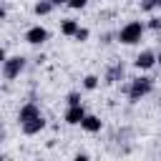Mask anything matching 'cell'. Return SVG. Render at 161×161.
<instances>
[{
    "label": "cell",
    "mask_w": 161,
    "mask_h": 161,
    "mask_svg": "<svg viewBox=\"0 0 161 161\" xmlns=\"http://www.w3.org/2000/svg\"><path fill=\"white\" fill-rule=\"evenodd\" d=\"M143 33H146V25H143L141 20H128V23L118 30V43H123V45H136V43H141Z\"/></svg>",
    "instance_id": "cell-1"
},
{
    "label": "cell",
    "mask_w": 161,
    "mask_h": 161,
    "mask_svg": "<svg viewBox=\"0 0 161 161\" xmlns=\"http://www.w3.org/2000/svg\"><path fill=\"white\" fill-rule=\"evenodd\" d=\"M151 91H153V80H151L148 75H138V78H133V80L128 83V88H126V93H128V101H131V103L143 101Z\"/></svg>",
    "instance_id": "cell-2"
},
{
    "label": "cell",
    "mask_w": 161,
    "mask_h": 161,
    "mask_svg": "<svg viewBox=\"0 0 161 161\" xmlns=\"http://www.w3.org/2000/svg\"><path fill=\"white\" fill-rule=\"evenodd\" d=\"M28 65V58L25 55H5L3 58V78L5 80H15Z\"/></svg>",
    "instance_id": "cell-3"
},
{
    "label": "cell",
    "mask_w": 161,
    "mask_h": 161,
    "mask_svg": "<svg viewBox=\"0 0 161 161\" xmlns=\"http://www.w3.org/2000/svg\"><path fill=\"white\" fill-rule=\"evenodd\" d=\"M48 38H50V33H48V28H43V25H30V28L25 30V43H30V45H43Z\"/></svg>",
    "instance_id": "cell-4"
},
{
    "label": "cell",
    "mask_w": 161,
    "mask_h": 161,
    "mask_svg": "<svg viewBox=\"0 0 161 161\" xmlns=\"http://www.w3.org/2000/svg\"><path fill=\"white\" fill-rule=\"evenodd\" d=\"M156 63H158V55H156L153 50H141V53L136 55V60H133V65H136L138 70H151Z\"/></svg>",
    "instance_id": "cell-5"
},
{
    "label": "cell",
    "mask_w": 161,
    "mask_h": 161,
    "mask_svg": "<svg viewBox=\"0 0 161 161\" xmlns=\"http://www.w3.org/2000/svg\"><path fill=\"white\" fill-rule=\"evenodd\" d=\"M86 108H83V103H78V106H68L65 108V116H63V121L68 123V126H80V121L86 118Z\"/></svg>",
    "instance_id": "cell-6"
},
{
    "label": "cell",
    "mask_w": 161,
    "mask_h": 161,
    "mask_svg": "<svg viewBox=\"0 0 161 161\" xmlns=\"http://www.w3.org/2000/svg\"><path fill=\"white\" fill-rule=\"evenodd\" d=\"M20 128H23L25 136H38V133L45 128V118H43V113L35 116V118H30V121H25V123H20Z\"/></svg>",
    "instance_id": "cell-7"
},
{
    "label": "cell",
    "mask_w": 161,
    "mask_h": 161,
    "mask_svg": "<svg viewBox=\"0 0 161 161\" xmlns=\"http://www.w3.org/2000/svg\"><path fill=\"white\" fill-rule=\"evenodd\" d=\"M35 116H40V106H38L35 101H28V103L20 106V111H18V121H20V123H25V121H30V118H35Z\"/></svg>",
    "instance_id": "cell-8"
},
{
    "label": "cell",
    "mask_w": 161,
    "mask_h": 161,
    "mask_svg": "<svg viewBox=\"0 0 161 161\" xmlns=\"http://www.w3.org/2000/svg\"><path fill=\"white\" fill-rule=\"evenodd\" d=\"M80 128H83L86 133H98V131L103 128V121H101L98 116H93V113H86V118L80 121Z\"/></svg>",
    "instance_id": "cell-9"
},
{
    "label": "cell",
    "mask_w": 161,
    "mask_h": 161,
    "mask_svg": "<svg viewBox=\"0 0 161 161\" xmlns=\"http://www.w3.org/2000/svg\"><path fill=\"white\" fill-rule=\"evenodd\" d=\"M78 28H80V23H78V20H73V18L60 20V33H63L65 38H73V35L78 33Z\"/></svg>",
    "instance_id": "cell-10"
},
{
    "label": "cell",
    "mask_w": 161,
    "mask_h": 161,
    "mask_svg": "<svg viewBox=\"0 0 161 161\" xmlns=\"http://www.w3.org/2000/svg\"><path fill=\"white\" fill-rule=\"evenodd\" d=\"M53 8H55V5H53V0H38V3L33 5V13H35L38 18H45V15H50V13H53Z\"/></svg>",
    "instance_id": "cell-11"
},
{
    "label": "cell",
    "mask_w": 161,
    "mask_h": 161,
    "mask_svg": "<svg viewBox=\"0 0 161 161\" xmlns=\"http://www.w3.org/2000/svg\"><path fill=\"white\" fill-rule=\"evenodd\" d=\"M118 78H123V65H121V63H118V65H113V68L106 73V78H103V80H106V83H116Z\"/></svg>",
    "instance_id": "cell-12"
},
{
    "label": "cell",
    "mask_w": 161,
    "mask_h": 161,
    "mask_svg": "<svg viewBox=\"0 0 161 161\" xmlns=\"http://www.w3.org/2000/svg\"><path fill=\"white\" fill-rule=\"evenodd\" d=\"M98 83H101V78H98V75H93V73L83 75V88H86V91H96V88H98Z\"/></svg>",
    "instance_id": "cell-13"
},
{
    "label": "cell",
    "mask_w": 161,
    "mask_h": 161,
    "mask_svg": "<svg viewBox=\"0 0 161 161\" xmlns=\"http://www.w3.org/2000/svg\"><path fill=\"white\" fill-rule=\"evenodd\" d=\"M161 8V0H141V13H153Z\"/></svg>",
    "instance_id": "cell-14"
},
{
    "label": "cell",
    "mask_w": 161,
    "mask_h": 161,
    "mask_svg": "<svg viewBox=\"0 0 161 161\" xmlns=\"http://www.w3.org/2000/svg\"><path fill=\"white\" fill-rule=\"evenodd\" d=\"M88 35H91V30H88V28H78V33L73 35V40H78V43H86V40H88Z\"/></svg>",
    "instance_id": "cell-15"
},
{
    "label": "cell",
    "mask_w": 161,
    "mask_h": 161,
    "mask_svg": "<svg viewBox=\"0 0 161 161\" xmlns=\"http://www.w3.org/2000/svg\"><path fill=\"white\" fill-rule=\"evenodd\" d=\"M65 101H68V106H78V103H83V101H80V93H78V91H70V93L65 96Z\"/></svg>",
    "instance_id": "cell-16"
},
{
    "label": "cell",
    "mask_w": 161,
    "mask_h": 161,
    "mask_svg": "<svg viewBox=\"0 0 161 161\" xmlns=\"http://www.w3.org/2000/svg\"><path fill=\"white\" fill-rule=\"evenodd\" d=\"M88 5V0H68V8L70 10H83Z\"/></svg>",
    "instance_id": "cell-17"
},
{
    "label": "cell",
    "mask_w": 161,
    "mask_h": 161,
    "mask_svg": "<svg viewBox=\"0 0 161 161\" xmlns=\"http://www.w3.org/2000/svg\"><path fill=\"white\" fill-rule=\"evenodd\" d=\"M148 28L158 33V30H161V20H158V18H151V20H148Z\"/></svg>",
    "instance_id": "cell-18"
},
{
    "label": "cell",
    "mask_w": 161,
    "mask_h": 161,
    "mask_svg": "<svg viewBox=\"0 0 161 161\" xmlns=\"http://www.w3.org/2000/svg\"><path fill=\"white\" fill-rule=\"evenodd\" d=\"M53 5H68V0H53Z\"/></svg>",
    "instance_id": "cell-19"
},
{
    "label": "cell",
    "mask_w": 161,
    "mask_h": 161,
    "mask_svg": "<svg viewBox=\"0 0 161 161\" xmlns=\"http://www.w3.org/2000/svg\"><path fill=\"white\" fill-rule=\"evenodd\" d=\"M156 65H158V68H161V53H158V63H156Z\"/></svg>",
    "instance_id": "cell-20"
}]
</instances>
